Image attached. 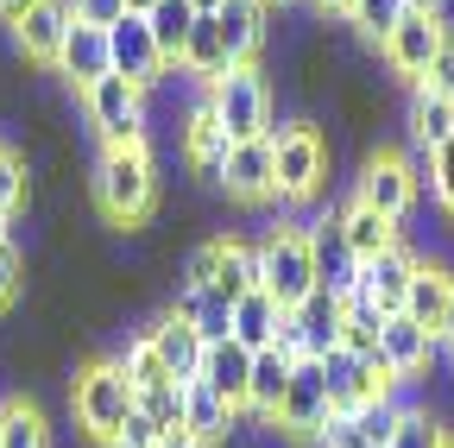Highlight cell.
Listing matches in <instances>:
<instances>
[{"label":"cell","instance_id":"obj_1","mask_svg":"<svg viewBox=\"0 0 454 448\" xmlns=\"http://www.w3.org/2000/svg\"><path fill=\"white\" fill-rule=\"evenodd\" d=\"M95 202L114 228H139L158 202V164L145 145H107L95 164Z\"/></svg>","mask_w":454,"mask_h":448},{"label":"cell","instance_id":"obj_2","mask_svg":"<svg viewBox=\"0 0 454 448\" xmlns=\"http://www.w3.org/2000/svg\"><path fill=\"white\" fill-rule=\"evenodd\" d=\"M133 405H139V385L121 373V360H89V366L76 373V385H70L76 423H82L95 442H107V448H114V436H121V423L133 417Z\"/></svg>","mask_w":454,"mask_h":448},{"label":"cell","instance_id":"obj_3","mask_svg":"<svg viewBox=\"0 0 454 448\" xmlns=\"http://www.w3.org/2000/svg\"><path fill=\"white\" fill-rule=\"evenodd\" d=\"M208 107H215V121L227 139H259L271 133V89L253 64H227L221 76H208Z\"/></svg>","mask_w":454,"mask_h":448},{"label":"cell","instance_id":"obj_4","mask_svg":"<svg viewBox=\"0 0 454 448\" xmlns=\"http://www.w3.org/2000/svg\"><path fill=\"white\" fill-rule=\"evenodd\" d=\"M259 285H265L284 310H297L309 291H322V278H316V234L278 228V234L259 247Z\"/></svg>","mask_w":454,"mask_h":448},{"label":"cell","instance_id":"obj_5","mask_svg":"<svg viewBox=\"0 0 454 448\" xmlns=\"http://www.w3.org/2000/svg\"><path fill=\"white\" fill-rule=\"evenodd\" d=\"M271 171H278V184H271L278 202H309L322 190V177H328V139L316 127H303V121L271 133Z\"/></svg>","mask_w":454,"mask_h":448},{"label":"cell","instance_id":"obj_6","mask_svg":"<svg viewBox=\"0 0 454 448\" xmlns=\"http://www.w3.org/2000/svg\"><path fill=\"white\" fill-rule=\"evenodd\" d=\"M82 101H89V121H95L101 145H145V89L139 83L107 70L101 83L82 89Z\"/></svg>","mask_w":454,"mask_h":448},{"label":"cell","instance_id":"obj_7","mask_svg":"<svg viewBox=\"0 0 454 448\" xmlns=\"http://www.w3.org/2000/svg\"><path fill=\"white\" fill-rule=\"evenodd\" d=\"M322 423H328V385H322V366H316L309 354H297L291 385H284V398H278L271 429L297 436V442H316V436H322Z\"/></svg>","mask_w":454,"mask_h":448},{"label":"cell","instance_id":"obj_8","mask_svg":"<svg viewBox=\"0 0 454 448\" xmlns=\"http://www.w3.org/2000/svg\"><path fill=\"white\" fill-rule=\"evenodd\" d=\"M448 32H454V26H442V13H404V20L391 26V38H385L379 51H385V64L417 89V83L429 76V64H435V51H442V38H448Z\"/></svg>","mask_w":454,"mask_h":448},{"label":"cell","instance_id":"obj_9","mask_svg":"<svg viewBox=\"0 0 454 448\" xmlns=\"http://www.w3.org/2000/svg\"><path fill=\"white\" fill-rule=\"evenodd\" d=\"M107 64L121 70L127 83H139V89H152L170 64H164V51H158V38H152V26H145V13H121L107 26Z\"/></svg>","mask_w":454,"mask_h":448},{"label":"cell","instance_id":"obj_10","mask_svg":"<svg viewBox=\"0 0 454 448\" xmlns=\"http://www.w3.org/2000/svg\"><path fill=\"white\" fill-rule=\"evenodd\" d=\"M291 354L322 360L328 348H340V297L334 291H309L297 310H284V334H278Z\"/></svg>","mask_w":454,"mask_h":448},{"label":"cell","instance_id":"obj_11","mask_svg":"<svg viewBox=\"0 0 454 448\" xmlns=\"http://www.w3.org/2000/svg\"><path fill=\"white\" fill-rule=\"evenodd\" d=\"M354 196L372 202V208L391 215V221H404L411 202H417V164H411L404 152H372V158H366V177H360Z\"/></svg>","mask_w":454,"mask_h":448},{"label":"cell","instance_id":"obj_12","mask_svg":"<svg viewBox=\"0 0 454 448\" xmlns=\"http://www.w3.org/2000/svg\"><path fill=\"white\" fill-rule=\"evenodd\" d=\"M417 253L397 240V247H385L379 259H366L360 265V285H354V297H366L379 316H391V310H404V291H411V278H417Z\"/></svg>","mask_w":454,"mask_h":448},{"label":"cell","instance_id":"obj_13","mask_svg":"<svg viewBox=\"0 0 454 448\" xmlns=\"http://www.w3.org/2000/svg\"><path fill=\"white\" fill-rule=\"evenodd\" d=\"M271 184H278V171H271V133H259V139H234V145H227L221 190L234 196V202H271Z\"/></svg>","mask_w":454,"mask_h":448},{"label":"cell","instance_id":"obj_14","mask_svg":"<svg viewBox=\"0 0 454 448\" xmlns=\"http://www.w3.org/2000/svg\"><path fill=\"white\" fill-rule=\"evenodd\" d=\"M70 0H38V7H26L20 20H13V38H20V51H26V64H38V70H57V51H64V38H70Z\"/></svg>","mask_w":454,"mask_h":448},{"label":"cell","instance_id":"obj_15","mask_svg":"<svg viewBox=\"0 0 454 448\" xmlns=\"http://www.w3.org/2000/svg\"><path fill=\"white\" fill-rule=\"evenodd\" d=\"M435 348H442V342H435L423 322H411L404 310H391V316L379 322V354L397 366V379H417V373L429 366V354H435Z\"/></svg>","mask_w":454,"mask_h":448},{"label":"cell","instance_id":"obj_16","mask_svg":"<svg viewBox=\"0 0 454 448\" xmlns=\"http://www.w3.org/2000/svg\"><path fill=\"white\" fill-rule=\"evenodd\" d=\"M334 234H340V247H348V253L366 265V259H379L385 247H397V221H391V215H379L372 202H360V196H354L348 208L334 215Z\"/></svg>","mask_w":454,"mask_h":448},{"label":"cell","instance_id":"obj_17","mask_svg":"<svg viewBox=\"0 0 454 448\" xmlns=\"http://www.w3.org/2000/svg\"><path fill=\"white\" fill-rule=\"evenodd\" d=\"M114 64H107V26H89V20H70V38L57 51V76H70L76 89L101 83Z\"/></svg>","mask_w":454,"mask_h":448},{"label":"cell","instance_id":"obj_18","mask_svg":"<svg viewBox=\"0 0 454 448\" xmlns=\"http://www.w3.org/2000/svg\"><path fill=\"white\" fill-rule=\"evenodd\" d=\"M196 379H208L215 391L234 411H247V379H253V348H240L234 334H221V342H208L202 348V373Z\"/></svg>","mask_w":454,"mask_h":448},{"label":"cell","instance_id":"obj_19","mask_svg":"<svg viewBox=\"0 0 454 448\" xmlns=\"http://www.w3.org/2000/svg\"><path fill=\"white\" fill-rule=\"evenodd\" d=\"M291 366H297V354L284 348V342H271V348H253V379H247V411L253 417H278V398H284V385H291Z\"/></svg>","mask_w":454,"mask_h":448},{"label":"cell","instance_id":"obj_20","mask_svg":"<svg viewBox=\"0 0 454 448\" xmlns=\"http://www.w3.org/2000/svg\"><path fill=\"white\" fill-rule=\"evenodd\" d=\"M234 405H227L221 398V391L208 385V379H184V429L208 448V442H227V436H234Z\"/></svg>","mask_w":454,"mask_h":448},{"label":"cell","instance_id":"obj_21","mask_svg":"<svg viewBox=\"0 0 454 448\" xmlns=\"http://www.w3.org/2000/svg\"><path fill=\"white\" fill-rule=\"evenodd\" d=\"M227 139L221 133V121H215V107H208V95L190 107V121H184V158L196 164V177H208V184H221V164H227Z\"/></svg>","mask_w":454,"mask_h":448},{"label":"cell","instance_id":"obj_22","mask_svg":"<svg viewBox=\"0 0 454 448\" xmlns=\"http://www.w3.org/2000/svg\"><path fill=\"white\" fill-rule=\"evenodd\" d=\"M265 13H271V0H221V7H215V26H221L227 58H234V64H253V58H259Z\"/></svg>","mask_w":454,"mask_h":448},{"label":"cell","instance_id":"obj_23","mask_svg":"<svg viewBox=\"0 0 454 448\" xmlns=\"http://www.w3.org/2000/svg\"><path fill=\"white\" fill-rule=\"evenodd\" d=\"M145 334H152V348H158V360H164V373H170V379H196V373H202V348H208V342H202V334H196L177 310L158 316Z\"/></svg>","mask_w":454,"mask_h":448},{"label":"cell","instance_id":"obj_24","mask_svg":"<svg viewBox=\"0 0 454 448\" xmlns=\"http://www.w3.org/2000/svg\"><path fill=\"white\" fill-rule=\"evenodd\" d=\"M227 334H234L240 348H271L284 334V303L265 285H253L247 297H234V328H227Z\"/></svg>","mask_w":454,"mask_h":448},{"label":"cell","instance_id":"obj_25","mask_svg":"<svg viewBox=\"0 0 454 448\" xmlns=\"http://www.w3.org/2000/svg\"><path fill=\"white\" fill-rule=\"evenodd\" d=\"M448 303H454V271H442V265H417L411 291H404V316L423 322L435 342H442V316H448Z\"/></svg>","mask_w":454,"mask_h":448},{"label":"cell","instance_id":"obj_26","mask_svg":"<svg viewBox=\"0 0 454 448\" xmlns=\"http://www.w3.org/2000/svg\"><path fill=\"white\" fill-rule=\"evenodd\" d=\"M170 310H177V316H184V322L202 334V342H221V334L234 328V303H227L215 285H184Z\"/></svg>","mask_w":454,"mask_h":448},{"label":"cell","instance_id":"obj_27","mask_svg":"<svg viewBox=\"0 0 454 448\" xmlns=\"http://www.w3.org/2000/svg\"><path fill=\"white\" fill-rule=\"evenodd\" d=\"M316 278H322V291H334V297H354V285H360V259L340 247L334 221H322V234H316Z\"/></svg>","mask_w":454,"mask_h":448},{"label":"cell","instance_id":"obj_28","mask_svg":"<svg viewBox=\"0 0 454 448\" xmlns=\"http://www.w3.org/2000/svg\"><path fill=\"white\" fill-rule=\"evenodd\" d=\"M227 64H234V58H227V38H221V26H215V13H196V26H190V38H184V64L177 70H190V76H221Z\"/></svg>","mask_w":454,"mask_h":448},{"label":"cell","instance_id":"obj_29","mask_svg":"<svg viewBox=\"0 0 454 448\" xmlns=\"http://www.w3.org/2000/svg\"><path fill=\"white\" fill-rule=\"evenodd\" d=\"M145 26H152V38H158V51H164V64L177 70V64H184V38H190V26H196V7H190V0H152Z\"/></svg>","mask_w":454,"mask_h":448},{"label":"cell","instance_id":"obj_30","mask_svg":"<svg viewBox=\"0 0 454 448\" xmlns=\"http://www.w3.org/2000/svg\"><path fill=\"white\" fill-rule=\"evenodd\" d=\"M411 139H417L423 152H435L442 139H454V95L417 89V101H411Z\"/></svg>","mask_w":454,"mask_h":448},{"label":"cell","instance_id":"obj_31","mask_svg":"<svg viewBox=\"0 0 454 448\" xmlns=\"http://www.w3.org/2000/svg\"><path fill=\"white\" fill-rule=\"evenodd\" d=\"M253 285H259V247L221 240V253H215V291L234 303V297H247Z\"/></svg>","mask_w":454,"mask_h":448},{"label":"cell","instance_id":"obj_32","mask_svg":"<svg viewBox=\"0 0 454 448\" xmlns=\"http://www.w3.org/2000/svg\"><path fill=\"white\" fill-rule=\"evenodd\" d=\"M0 448H51V429H44L38 405H26V398L0 405Z\"/></svg>","mask_w":454,"mask_h":448},{"label":"cell","instance_id":"obj_33","mask_svg":"<svg viewBox=\"0 0 454 448\" xmlns=\"http://www.w3.org/2000/svg\"><path fill=\"white\" fill-rule=\"evenodd\" d=\"M404 13H411L404 0H354V7H348V20H354L372 44H385V38H391V26L404 20Z\"/></svg>","mask_w":454,"mask_h":448},{"label":"cell","instance_id":"obj_34","mask_svg":"<svg viewBox=\"0 0 454 448\" xmlns=\"http://www.w3.org/2000/svg\"><path fill=\"white\" fill-rule=\"evenodd\" d=\"M114 360H121V373H127L139 391H145V385H158V379H170V373H164V360H158V348H152V334H133V342L114 354Z\"/></svg>","mask_w":454,"mask_h":448},{"label":"cell","instance_id":"obj_35","mask_svg":"<svg viewBox=\"0 0 454 448\" xmlns=\"http://www.w3.org/2000/svg\"><path fill=\"white\" fill-rule=\"evenodd\" d=\"M139 411H145L158 429L184 423V379H158V385H145V391H139Z\"/></svg>","mask_w":454,"mask_h":448},{"label":"cell","instance_id":"obj_36","mask_svg":"<svg viewBox=\"0 0 454 448\" xmlns=\"http://www.w3.org/2000/svg\"><path fill=\"white\" fill-rule=\"evenodd\" d=\"M442 442H448V429H442L435 417H423V411H404L385 448H442Z\"/></svg>","mask_w":454,"mask_h":448},{"label":"cell","instance_id":"obj_37","mask_svg":"<svg viewBox=\"0 0 454 448\" xmlns=\"http://www.w3.org/2000/svg\"><path fill=\"white\" fill-rule=\"evenodd\" d=\"M397 417H404V411H397L391 398H372V405H360V411H354V423H360V436H366L372 448H385V442H391Z\"/></svg>","mask_w":454,"mask_h":448},{"label":"cell","instance_id":"obj_38","mask_svg":"<svg viewBox=\"0 0 454 448\" xmlns=\"http://www.w3.org/2000/svg\"><path fill=\"white\" fill-rule=\"evenodd\" d=\"M0 208L7 215L26 208V158H13V152H0Z\"/></svg>","mask_w":454,"mask_h":448},{"label":"cell","instance_id":"obj_39","mask_svg":"<svg viewBox=\"0 0 454 448\" xmlns=\"http://www.w3.org/2000/svg\"><path fill=\"white\" fill-rule=\"evenodd\" d=\"M429 184H435V202L454 215V139H442V145L429 152Z\"/></svg>","mask_w":454,"mask_h":448},{"label":"cell","instance_id":"obj_40","mask_svg":"<svg viewBox=\"0 0 454 448\" xmlns=\"http://www.w3.org/2000/svg\"><path fill=\"white\" fill-rule=\"evenodd\" d=\"M20 291H26V259L13 253V240H0V310H13Z\"/></svg>","mask_w":454,"mask_h":448},{"label":"cell","instance_id":"obj_41","mask_svg":"<svg viewBox=\"0 0 454 448\" xmlns=\"http://www.w3.org/2000/svg\"><path fill=\"white\" fill-rule=\"evenodd\" d=\"M158 436H164V429H158V423H152V417H145V411L133 405V417L121 423V436H114V448H158Z\"/></svg>","mask_w":454,"mask_h":448},{"label":"cell","instance_id":"obj_42","mask_svg":"<svg viewBox=\"0 0 454 448\" xmlns=\"http://www.w3.org/2000/svg\"><path fill=\"white\" fill-rule=\"evenodd\" d=\"M316 442H322V448H372V442L360 436V423H354V417H334V411H328V423H322V436H316Z\"/></svg>","mask_w":454,"mask_h":448},{"label":"cell","instance_id":"obj_43","mask_svg":"<svg viewBox=\"0 0 454 448\" xmlns=\"http://www.w3.org/2000/svg\"><path fill=\"white\" fill-rule=\"evenodd\" d=\"M417 89H435V95H454V32L442 38V51H435V64H429V76H423Z\"/></svg>","mask_w":454,"mask_h":448},{"label":"cell","instance_id":"obj_44","mask_svg":"<svg viewBox=\"0 0 454 448\" xmlns=\"http://www.w3.org/2000/svg\"><path fill=\"white\" fill-rule=\"evenodd\" d=\"M215 253H221V240H202V247L184 259V285H215Z\"/></svg>","mask_w":454,"mask_h":448},{"label":"cell","instance_id":"obj_45","mask_svg":"<svg viewBox=\"0 0 454 448\" xmlns=\"http://www.w3.org/2000/svg\"><path fill=\"white\" fill-rule=\"evenodd\" d=\"M70 13L89 20V26H114V20L127 13V0H70Z\"/></svg>","mask_w":454,"mask_h":448},{"label":"cell","instance_id":"obj_46","mask_svg":"<svg viewBox=\"0 0 454 448\" xmlns=\"http://www.w3.org/2000/svg\"><path fill=\"white\" fill-rule=\"evenodd\" d=\"M158 448H202V442H196V436H190L184 423H170V429L158 436Z\"/></svg>","mask_w":454,"mask_h":448},{"label":"cell","instance_id":"obj_47","mask_svg":"<svg viewBox=\"0 0 454 448\" xmlns=\"http://www.w3.org/2000/svg\"><path fill=\"white\" fill-rule=\"evenodd\" d=\"M26 7H38V0H0V20H7V26H13V20H20Z\"/></svg>","mask_w":454,"mask_h":448},{"label":"cell","instance_id":"obj_48","mask_svg":"<svg viewBox=\"0 0 454 448\" xmlns=\"http://www.w3.org/2000/svg\"><path fill=\"white\" fill-rule=\"evenodd\" d=\"M316 7H322V13H340V20H348V7H354V0H316Z\"/></svg>","mask_w":454,"mask_h":448},{"label":"cell","instance_id":"obj_49","mask_svg":"<svg viewBox=\"0 0 454 448\" xmlns=\"http://www.w3.org/2000/svg\"><path fill=\"white\" fill-rule=\"evenodd\" d=\"M442 348H454V303H448V316H442Z\"/></svg>","mask_w":454,"mask_h":448},{"label":"cell","instance_id":"obj_50","mask_svg":"<svg viewBox=\"0 0 454 448\" xmlns=\"http://www.w3.org/2000/svg\"><path fill=\"white\" fill-rule=\"evenodd\" d=\"M411 13H442V0H404Z\"/></svg>","mask_w":454,"mask_h":448},{"label":"cell","instance_id":"obj_51","mask_svg":"<svg viewBox=\"0 0 454 448\" xmlns=\"http://www.w3.org/2000/svg\"><path fill=\"white\" fill-rule=\"evenodd\" d=\"M190 7H196V13H215V7H221V0H190Z\"/></svg>","mask_w":454,"mask_h":448},{"label":"cell","instance_id":"obj_52","mask_svg":"<svg viewBox=\"0 0 454 448\" xmlns=\"http://www.w3.org/2000/svg\"><path fill=\"white\" fill-rule=\"evenodd\" d=\"M127 13H152V0H127Z\"/></svg>","mask_w":454,"mask_h":448},{"label":"cell","instance_id":"obj_53","mask_svg":"<svg viewBox=\"0 0 454 448\" xmlns=\"http://www.w3.org/2000/svg\"><path fill=\"white\" fill-rule=\"evenodd\" d=\"M7 221H13V215H7V208H0V240H7Z\"/></svg>","mask_w":454,"mask_h":448},{"label":"cell","instance_id":"obj_54","mask_svg":"<svg viewBox=\"0 0 454 448\" xmlns=\"http://www.w3.org/2000/svg\"><path fill=\"white\" fill-rule=\"evenodd\" d=\"M442 448H454V436H448V442H442Z\"/></svg>","mask_w":454,"mask_h":448},{"label":"cell","instance_id":"obj_55","mask_svg":"<svg viewBox=\"0 0 454 448\" xmlns=\"http://www.w3.org/2000/svg\"><path fill=\"white\" fill-rule=\"evenodd\" d=\"M278 7H284V0H278Z\"/></svg>","mask_w":454,"mask_h":448}]
</instances>
